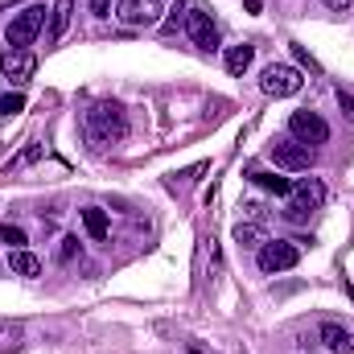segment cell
<instances>
[{"mask_svg":"<svg viewBox=\"0 0 354 354\" xmlns=\"http://www.w3.org/2000/svg\"><path fill=\"white\" fill-rule=\"evenodd\" d=\"M115 17L132 29L136 25H161V0H120Z\"/></svg>","mask_w":354,"mask_h":354,"instance_id":"ba28073f","label":"cell"},{"mask_svg":"<svg viewBox=\"0 0 354 354\" xmlns=\"http://www.w3.org/2000/svg\"><path fill=\"white\" fill-rule=\"evenodd\" d=\"M0 243H8V248L17 252V248H25L29 239H25V231H21L17 223H4V227H0Z\"/></svg>","mask_w":354,"mask_h":354,"instance_id":"d6986e66","label":"cell"},{"mask_svg":"<svg viewBox=\"0 0 354 354\" xmlns=\"http://www.w3.org/2000/svg\"><path fill=\"white\" fill-rule=\"evenodd\" d=\"M338 107H342V115L354 124V95L351 91H338Z\"/></svg>","mask_w":354,"mask_h":354,"instance_id":"603a6c76","label":"cell"},{"mask_svg":"<svg viewBox=\"0 0 354 354\" xmlns=\"http://www.w3.org/2000/svg\"><path fill=\"white\" fill-rule=\"evenodd\" d=\"M41 25H46V8H41V4H29L25 12H17V17L8 21L4 37H8V46H12V50H25V46L41 33Z\"/></svg>","mask_w":354,"mask_h":354,"instance_id":"3957f363","label":"cell"},{"mask_svg":"<svg viewBox=\"0 0 354 354\" xmlns=\"http://www.w3.org/2000/svg\"><path fill=\"white\" fill-rule=\"evenodd\" d=\"M292 54H297V62H301V66H309V71H317V62L309 58V50H305V46H297V41H292Z\"/></svg>","mask_w":354,"mask_h":354,"instance_id":"cb8c5ba5","label":"cell"},{"mask_svg":"<svg viewBox=\"0 0 354 354\" xmlns=\"http://www.w3.org/2000/svg\"><path fill=\"white\" fill-rule=\"evenodd\" d=\"M37 157H41V145H29L21 157H12V161H8V169H25V165H33Z\"/></svg>","mask_w":354,"mask_h":354,"instance_id":"7402d4cb","label":"cell"},{"mask_svg":"<svg viewBox=\"0 0 354 354\" xmlns=\"http://www.w3.org/2000/svg\"><path fill=\"white\" fill-rule=\"evenodd\" d=\"M297 260H301V248L292 239H268L264 248H260V256H256V264H260L264 276L288 272V268H297Z\"/></svg>","mask_w":354,"mask_h":354,"instance_id":"7a4b0ae2","label":"cell"},{"mask_svg":"<svg viewBox=\"0 0 354 354\" xmlns=\"http://www.w3.org/2000/svg\"><path fill=\"white\" fill-rule=\"evenodd\" d=\"M91 12H95V17H107V12H111V0H91Z\"/></svg>","mask_w":354,"mask_h":354,"instance_id":"484cf974","label":"cell"},{"mask_svg":"<svg viewBox=\"0 0 354 354\" xmlns=\"http://www.w3.org/2000/svg\"><path fill=\"white\" fill-rule=\"evenodd\" d=\"M4 330H8V326H4V322H0V334H4Z\"/></svg>","mask_w":354,"mask_h":354,"instance_id":"f546056e","label":"cell"},{"mask_svg":"<svg viewBox=\"0 0 354 354\" xmlns=\"http://www.w3.org/2000/svg\"><path fill=\"white\" fill-rule=\"evenodd\" d=\"M8 268H12L17 276H37V272H41V260H37L33 252L17 248V252H8Z\"/></svg>","mask_w":354,"mask_h":354,"instance_id":"2e32d148","label":"cell"},{"mask_svg":"<svg viewBox=\"0 0 354 354\" xmlns=\"http://www.w3.org/2000/svg\"><path fill=\"white\" fill-rule=\"evenodd\" d=\"M71 17H75V0H58V4L50 8V33H46V41H50V46H58V41L66 37Z\"/></svg>","mask_w":354,"mask_h":354,"instance_id":"7c38bea8","label":"cell"},{"mask_svg":"<svg viewBox=\"0 0 354 354\" xmlns=\"http://www.w3.org/2000/svg\"><path fill=\"white\" fill-rule=\"evenodd\" d=\"M272 161H276L280 169H288V174H301V169H309V165H313V149H305L301 140L284 136V140H276V145H272Z\"/></svg>","mask_w":354,"mask_h":354,"instance_id":"8992f818","label":"cell"},{"mask_svg":"<svg viewBox=\"0 0 354 354\" xmlns=\"http://www.w3.org/2000/svg\"><path fill=\"white\" fill-rule=\"evenodd\" d=\"M83 132L95 149H107V145H120L128 136V120H124V107L120 103H95L83 120Z\"/></svg>","mask_w":354,"mask_h":354,"instance_id":"6da1fadb","label":"cell"},{"mask_svg":"<svg viewBox=\"0 0 354 354\" xmlns=\"http://www.w3.org/2000/svg\"><path fill=\"white\" fill-rule=\"evenodd\" d=\"M252 58H256V46H248V41H243V46H231V50H227V71H231V75H243V71L252 66Z\"/></svg>","mask_w":354,"mask_h":354,"instance_id":"e0dca14e","label":"cell"},{"mask_svg":"<svg viewBox=\"0 0 354 354\" xmlns=\"http://www.w3.org/2000/svg\"><path fill=\"white\" fill-rule=\"evenodd\" d=\"M185 33H189V41L198 50H218V29H214L206 8H189L185 12Z\"/></svg>","mask_w":354,"mask_h":354,"instance_id":"52a82bcc","label":"cell"},{"mask_svg":"<svg viewBox=\"0 0 354 354\" xmlns=\"http://www.w3.org/2000/svg\"><path fill=\"white\" fill-rule=\"evenodd\" d=\"M185 4H189V0H177L174 8H169V17L161 21V29H165V33H177V25H185Z\"/></svg>","mask_w":354,"mask_h":354,"instance_id":"ffe728a7","label":"cell"},{"mask_svg":"<svg viewBox=\"0 0 354 354\" xmlns=\"http://www.w3.org/2000/svg\"><path fill=\"white\" fill-rule=\"evenodd\" d=\"M322 4L334 8V12H346V8H351V0H322Z\"/></svg>","mask_w":354,"mask_h":354,"instance_id":"83f0119b","label":"cell"},{"mask_svg":"<svg viewBox=\"0 0 354 354\" xmlns=\"http://www.w3.org/2000/svg\"><path fill=\"white\" fill-rule=\"evenodd\" d=\"M83 227H87V235L95 239V243H103V239H107V231H111V223H107V210L87 206V210H83Z\"/></svg>","mask_w":354,"mask_h":354,"instance_id":"4fadbf2b","label":"cell"},{"mask_svg":"<svg viewBox=\"0 0 354 354\" xmlns=\"http://www.w3.org/2000/svg\"><path fill=\"white\" fill-rule=\"evenodd\" d=\"M235 243H239V248H256V252H260V248L268 243V235H264V227H260V223H239V227H235Z\"/></svg>","mask_w":354,"mask_h":354,"instance_id":"9a60e30c","label":"cell"},{"mask_svg":"<svg viewBox=\"0 0 354 354\" xmlns=\"http://www.w3.org/2000/svg\"><path fill=\"white\" fill-rule=\"evenodd\" d=\"M284 218H288V223H305L309 214H305L301 206H292V202H288V206H284Z\"/></svg>","mask_w":354,"mask_h":354,"instance_id":"d4e9b609","label":"cell"},{"mask_svg":"<svg viewBox=\"0 0 354 354\" xmlns=\"http://www.w3.org/2000/svg\"><path fill=\"white\" fill-rule=\"evenodd\" d=\"M83 256V248H79V235H66L62 243H58V264H75Z\"/></svg>","mask_w":354,"mask_h":354,"instance_id":"ac0fdd59","label":"cell"},{"mask_svg":"<svg viewBox=\"0 0 354 354\" xmlns=\"http://www.w3.org/2000/svg\"><path fill=\"white\" fill-rule=\"evenodd\" d=\"M252 181H256L260 189H268V194H276V198H288V194H292V181H288V177H280V174H264V169H256Z\"/></svg>","mask_w":354,"mask_h":354,"instance_id":"5bb4252c","label":"cell"},{"mask_svg":"<svg viewBox=\"0 0 354 354\" xmlns=\"http://www.w3.org/2000/svg\"><path fill=\"white\" fill-rule=\"evenodd\" d=\"M21 111H25V95H21V91L0 99V115H21Z\"/></svg>","mask_w":354,"mask_h":354,"instance_id":"44dd1931","label":"cell"},{"mask_svg":"<svg viewBox=\"0 0 354 354\" xmlns=\"http://www.w3.org/2000/svg\"><path fill=\"white\" fill-rule=\"evenodd\" d=\"M243 210H248V214H252V218H256V223H260V218H264V206H260V202H248V206H243Z\"/></svg>","mask_w":354,"mask_h":354,"instance_id":"4316f807","label":"cell"},{"mask_svg":"<svg viewBox=\"0 0 354 354\" xmlns=\"http://www.w3.org/2000/svg\"><path fill=\"white\" fill-rule=\"evenodd\" d=\"M185 354H206V351H202L198 342H189V346H185Z\"/></svg>","mask_w":354,"mask_h":354,"instance_id":"f1b7e54d","label":"cell"},{"mask_svg":"<svg viewBox=\"0 0 354 354\" xmlns=\"http://www.w3.org/2000/svg\"><path fill=\"white\" fill-rule=\"evenodd\" d=\"M33 71H37V58H33L29 50H4V58H0V75H4L8 83L25 87V83L33 79Z\"/></svg>","mask_w":354,"mask_h":354,"instance_id":"9c48e42d","label":"cell"},{"mask_svg":"<svg viewBox=\"0 0 354 354\" xmlns=\"http://www.w3.org/2000/svg\"><path fill=\"white\" fill-rule=\"evenodd\" d=\"M292 206H301L305 214H313V210H322V202H326V185H322V177H301V181H292Z\"/></svg>","mask_w":354,"mask_h":354,"instance_id":"30bf717a","label":"cell"},{"mask_svg":"<svg viewBox=\"0 0 354 354\" xmlns=\"http://www.w3.org/2000/svg\"><path fill=\"white\" fill-rule=\"evenodd\" d=\"M288 136L301 140L305 149H317V145L330 140V124H326L317 111H292V115H288Z\"/></svg>","mask_w":354,"mask_h":354,"instance_id":"277c9868","label":"cell"},{"mask_svg":"<svg viewBox=\"0 0 354 354\" xmlns=\"http://www.w3.org/2000/svg\"><path fill=\"white\" fill-rule=\"evenodd\" d=\"M317 338H322V346H330L334 354H351L354 351V334L346 330V326H338V322H322Z\"/></svg>","mask_w":354,"mask_h":354,"instance_id":"8fae6325","label":"cell"},{"mask_svg":"<svg viewBox=\"0 0 354 354\" xmlns=\"http://www.w3.org/2000/svg\"><path fill=\"white\" fill-rule=\"evenodd\" d=\"M260 87L272 99H288V95H297V91L305 87V75L297 66H288V62H272L264 71V79H260Z\"/></svg>","mask_w":354,"mask_h":354,"instance_id":"5b68a950","label":"cell"}]
</instances>
